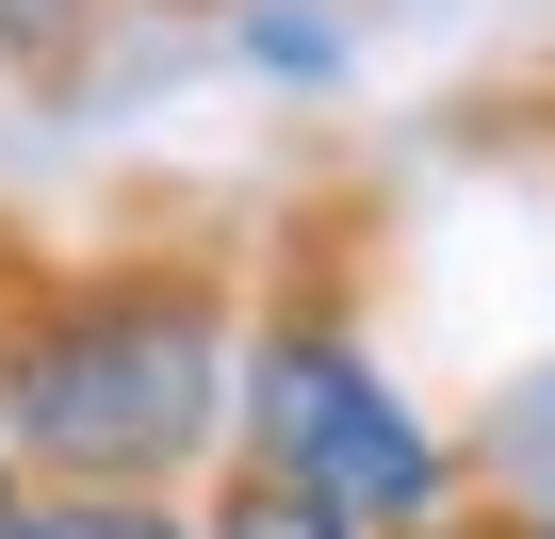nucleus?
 Listing matches in <instances>:
<instances>
[{
    "mask_svg": "<svg viewBox=\"0 0 555 539\" xmlns=\"http://www.w3.org/2000/svg\"><path fill=\"white\" fill-rule=\"evenodd\" d=\"M245 245L261 229L212 196H147L115 245L0 213V458L50 490H196L229 458Z\"/></svg>",
    "mask_w": 555,
    "mask_h": 539,
    "instance_id": "obj_1",
    "label": "nucleus"
},
{
    "mask_svg": "<svg viewBox=\"0 0 555 539\" xmlns=\"http://www.w3.org/2000/svg\"><path fill=\"white\" fill-rule=\"evenodd\" d=\"M376 245L392 196L376 180H295L245 245V376H229V441L278 458L295 490H327L360 539H425L474 458L376 376Z\"/></svg>",
    "mask_w": 555,
    "mask_h": 539,
    "instance_id": "obj_2",
    "label": "nucleus"
},
{
    "mask_svg": "<svg viewBox=\"0 0 555 539\" xmlns=\"http://www.w3.org/2000/svg\"><path fill=\"white\" fill-rule=\"evenodd\" d=\"M196 539H360L327 490H295V474H278V458H212V490H196Z\"/></svg>",
    "mask_w": 555,
    "mask_h": 539,
    "instance_id": "obj_3",
    "label": "nucleus"
},
{
    "mask_svg": "<svg viewBox=\"0 0 555 539\" xmlns=\"http://www.w3.org/2000/svg\"><path fill=\"white\" fill-rule=\"evenodd\" d=\"M0 539H196V506L180 490H50V474H17Z\"/></svg>",
    "mask_w": 555,
    "mask_h": 539,
    "instance_id": "obj_4",
    "label": "nucleus"
},
{
    "mask_svg": "<svg viewBox=\"0 0 555 539\" xmlns=\"http://www.w3.org/2000/svg\"><path fill=\"white\" fill-rule=\"evenodd\" d=\"M522 539H555V490H539V506H522Z\"/></svg>",
    "mask_w": 555,
    "mask_h": 539,
    "instance_id": "obj_5",
    "label": "nucleus"
},
{
    "mask_svg": "<svg viewBox=\"0 0 555 539\" xmlns=\"http://www.w3.org/2000/svg\"><path fill=\"white\" fill-rule=\"evenodd\" d=\"M0 523H17V458H0Z\"/></svg>",
    "mask_w": 555,
    "mask_h": 539,
    "instance_id": "obj_6",
    "label": "nucleus"
},
{
    "mask_svg": "<svg viewBox=\"0 0 555 539\" xmlns=\"http://www.w3.org/2000/svg\"><path fill=\"white\" fill-rule=\"evenodd\" d=\"M539 409H555V376H539Z\"/></svg>",
    "mask_w": 555,
    "mask_h": 539,
    "instance_id": "obj_7",
    "label": "nucleus"
}]
</instances>
